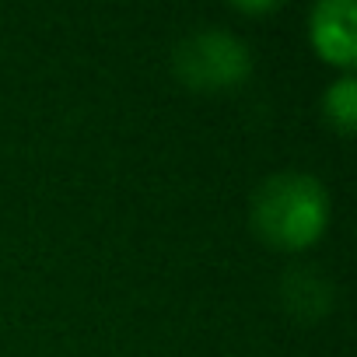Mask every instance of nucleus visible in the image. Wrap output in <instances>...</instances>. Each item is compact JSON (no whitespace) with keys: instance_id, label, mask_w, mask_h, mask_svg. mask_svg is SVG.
<instances>
[{"instance_id":"nucleus-1","label":"nucleus","mask_w":357,"mask_h":357,"mask_svg":"<svg viewBox=\"0 0 357 357\" xmlns=\"http://www.w3.org/2000/svg\"><path fill=\"white\" fill-rule=\"evenodd\" d=\"M329 218V197L308 172H277L256 186L249 200L252 231L284 252L312 245Z\"/></svg>"},{"instance_id":"nucleus-2","label":"nucleus","mask_w":357,"mask_h":357,"mask_svg":"<svg viewBox=\"0 0 357 357\" xmlns=\"http://www.w3.org/2000/svg\"><path fill=\"white\" fill-rule=\"evenodd\" d=\"M175 77L193 91H231L252 74L249 46L225 29H200L172 53Z\"/></svg>"},{"instance_id":"nucleus-3","label":"nucleus","mask_w":357,"mask_h":357,"mask_svg":"<svg viewBox=\"0 0 357 357\" xmlns=\"http://www.w3.org/2000/svg\"><path fill=\"white\" fill-rule=\"evenodd\" d=\"M354 18L357 8L350 0H322L312 11V46L322 53V60L329 63H354Z\"/></svg>"},{"instance_id":"nucleus-4","label":"nucleus","mask_w":357,"mask_h":357,"mask_svg":"<svg viewBox=\"0 0 357 357\" xmlns=\"http://www.w3.org/2000/svg\"><path fill=\"white\" fill-rule=\"evenodd\" d=\"M280 301L291 315L298 319H319L326 312H333V287L329 280L312 270V266H301V270H287L284 273V284H280Z\"/></svg>"},{"instance_id":"nucleus-5","label":"nucleus","mask_w":357,"mask_h":357,"mask_svg":"<svg viewBox=\"0 0 357 357\" xmlns=\"http://www.w3.org/2000/svg\"><path fill=\"white\" fill-rule=\"evenodd\" d=\"M322 112L340 133H350L357 123V81L340 77L336 84H329V91L322 95Z\"/></svg>"}]
</instances>
